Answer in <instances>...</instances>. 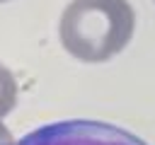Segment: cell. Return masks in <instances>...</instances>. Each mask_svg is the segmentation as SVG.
<instances>
[{"label": "cell", "instance_id": "1", "mask_svg": "<svg viewBox=\"0 0 155 145\" xmlns=\"http://www.w3.org/2000/svg\"><path fill=\"white\" fill-rule=\"evenodd\" d=\"M136 31L128 0H70L58 22L61 46L82 63H104L119 56Z\"/></svg>", "mask_w": 155, "mask_h": 145}, {"label": "cell", "instance_id": "2", "mask_svg": "<svg viewBox=\"0 0 155 145\" xmlns=\"http://www.w3.org/2000/svg\"><path fill=\"white\" fill-rule=\"evenodd\" d=\"M17 145H148L136 133L92 118L56 121L34 128Z\"/></svg>", "mask_w": 155, "mask_h": 145}, {"label": "cell", "instance_id": "5", "mask_svg": "<svg viewBox=\"0 0 155 145\" xmlns=\"http://www.w3.org/2000/svg\"><path fill=\"white\" fill-rule=\"evenodd\" d=\"M0 2H7V0H0Z\"/></svg>", "mask_w": 155, "mask_h": 145}, {"label": "cell", "instance_id": "4", "mask_svg": "<svg viewBox=\"0 0 155 145\" xmlns=\"http://www.w3.org/2000/svg\"><path fill=\"white\" fill-rule=\"evenodd\" d=\"M0 145H17V140L12 138V133H10V128L0 121Z\"/></svg>", "mask_w": 155, "mask_h": 145}, {"label": "cell", "instance_id": "3", "mask_svg": "<svg viewBox=\"0 0 155 145\" xmlns=\"http://www.w3.org/2000/svg\"><path fill=\"white\" fill-rule=\"evenodd\" d=\"M17 92H19V87H17L12 70L0 63V118L7 116L17 106Z\"/></svg>", "mask_w": 155, "mask_h": 145}]
</instances>
